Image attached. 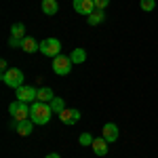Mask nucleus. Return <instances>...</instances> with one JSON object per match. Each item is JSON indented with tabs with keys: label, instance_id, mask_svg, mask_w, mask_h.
Masks as SVG:
<instances>
[{
	"label": "nucleus",
	"instance_id": "1",
	"mask_svg": "<svg viewBox=\"0 0 158 158\" xmlns=\"http://www.w3.org/2000/svg\"><path fill=\"white\" fill-rule=\"evenodd\" d=\"M32 112H30V118L34 124H47L51 120V114H53V110H51L49 103H42V101H34L32 106Z\"/></svg>",
	"mask_w": 158,
	"mask_h": 158
},
{
	"label": "nucleus",
	"instance_id": "2",
	"mask_svg": "<svg viewBox=\"0 0 158 158\" xmlns=\"http://www.w3.org/2000/svg\"><path fill=\"white\" fill-rule=\"evenodd\" d=\"M30 112H32V108H30L25 101H19V99L11 101V106H9V114L13 116V122H19V120L30 118Z\"/></svg>",
	"mask_w": 158,
	"mask_h": 158
},
{
	"label": "nucleus",
	"instance_id": "3",
	"mask_svg": "<svg viewBox=\"0 0 158 158\" xmlns=\"http://www.w3.org/2000/svg\"><path fill=\"white\" fill-rule=\"evenodd\" d=\"M2 82L11 89H19L23 86V72L19 68H9L6 72H2Z\"/></svg>",
	"mask_w": 158,
	"mask_h": 158
},
{
	"label": "nucleus",
	"instance_id": "4",
	"mask_svg": "<svg viewBox=\"0 0 158 158\" xmlns=\"http://www.w3.org/2000/svg\"><path fill=\"white\" fill-rule=\"evenodd\" d=\"M72 65L74 61L70 57H65V55H57V57H53V72L57 74V76H65V74L72 72Z\"/></svg>",
	"mask_w": 158,
	"mask_h": 158
},
{
	"label": "nucleus",
	"instance_id": "5",
	"mask_svg": "<svg viewBox=\"0 0 158 158\" xmlns=\"http://www.w3.org/2000/svg\"><path fill=\"white\" fill-rule=\"evenodd\" d=\"M40 53L47 57H57V55H61V42L57 38H47L40 42Z\"/></svg>",
	"mask_w": 158,
	"mask_h": 158
},
{
	"label": "nucleus",
	"instance_id": "6",
	"mask_svg": "<svg viewBox=\"0 0 158 158\" xmlns=\"http://www.w3.org/2000/svg\"><path fill=\"white\" fill-rule=\"evenodd\" d=\"M15 91H17V99H19V101L34 103V101L38 99V89H36V86L23 85V86H19V89H15Z\"/></svg>",
	"mask_w": 158,
	"mask_h": 158
},
{
	"label": "nucleus",
	"instance_id": "7",
	"mask_svg": "<svg viewBox=\"0 0 158 158\" xmlns=\"http://www.w3.org/2000/svg\"><path fill=\"white\" fill-rule=\"evenodd\" d=\"M74 11L80 13V15H85V17H89L91 13H95L97 9H95V2L93 0H74Z\"/></svg>",
	"mask_w": 158,
	"mask_h": 158
},
{
	"label": "nucleus",
	"instance_id": "8",
	"mask_svg": "<svg viewBox=\"0 0 158 158\" xmlns=\"http://www.w3.org/2000/svg\"><path fill=\"white\" fill-rule=\"evenodd\" d=\"M80 110H76V108H65L63 112L59 114V120L63 122V124H76V122L80 120Z\"/></svg>",
	"mask_w": 158,
	"mask_h": 158
},
{
	"label": "nucleus",
	"instance_id": "9",
	"mask_svg": "<svg viewBox=\"0 0 158 158\" xmlns=\"http://www.w3.org/2000/svg\"><path fill=\"white\" fill-rule=\"evenodd\" d=\"M13 127H15V131L21 135V137H27V135H32V131H34V122H32V118H25V120L15 122Z\"/></svg>",
	"mask_w": 158,
	"mask_h": 158
},
{
	"label": "nucleus",
	"instance_id": "10",
	"mask_svg": "<svg viewBox=\"0 0 158 158\" xmlns=\"http://www.w3.org/2000/svg\"><path fill=\"white\" fill-rule=\"evenodd\" d=\"M101 137H103L108 143H114V141L118 139V127H116L114 122H108V124L103 127V133H101Z\"/></svg>",
	"mask_w": 158,
	"mask_h": 158
},
{
	"label": "nucleus",
	"instance_id": "11",
	"mask_svg": "<svg viewBox=\"0 0 158 158\" xmlns=\"http://www.w3.org/2000/svg\"><path fill=\"white\" fill-rule=\"evenodd\" d=\"M91 148H93V152H95L97 156H106V154H108V141H106L103 137H95Z\"/></svg>",
	"mask_w": 158,
	"mask_h": 158
},
{
	"label": "nucleus",
	"instance_id": "12",
	"mask_svg": "<svg viewBox=\"0 0 158 158\" xmlns=\"http://www.w3.org/2000/svg\"><path fill=\"white\" fill-rule=\"evenodd\" d=\"M53 99H55V95H53V89H49V86H40V89H38V99H36V101L51 103Z\"/></svg>",
	"mask_w": 158,
	"mask_h": 158
},
{
	"label": "nucleus",
	"instance_id": "13",
	"mask_svg": "<svg viewBox=\"0 0 158 158\" xmlns=\"http://www.w3.org/2000/svg\"><path fill=\"white\" fill-rule=\"evenodd\" d=\"M40 6H42V13H44V15H49V17L59 11L57 0H42V4H40Z\"/></svg>",
	"mask_w": 158,
	"mask_h": 158
},
{
	"label": "nucleus",
	"instance_id": "14",
	"mask_svg": "<svg viewBox=\"0 0 158 158\" xmlns=\"http://www.w3.org/2000/svg\"><path fill=\"white\" fill-rule=\"evenodd\" d=\"M21 49L25 51V53H36V51H40V42H36L32 36H25L23 38V47Z\"/></svg>",
	"mask_w": 158,
	"mask_h": 158
},
{
	"label": "nucleus",
	"instance_id": "15",
	"mask_svg": "<svg viewBox=\"0 0 158 158\" xmlns=\"http://www.w3.org/2000/svg\"><path fill=\"white\" fill-rule=\"evenodd\" d=\"M103 19H106V13H103V11H95V13H91V15L86 17L89 25H99Z\"/></svg>",
	"mask_w": 158,
	"mask_h": 158
},
{
	"label": "nucleus",
	"instance_id": "16",
	"mask_svg": "<svg viewBox=\"0 0 158 158\" xmlns=\"http://www.w3.org/2000/svg\"><path fill=\"white\" fill-rule=\"evenodd\" d=\"M70 59H72L74 63H85V61H86V53H85V49H80V47H78V49H74V51H72V55H70Z\"/></svg>",
	"mask_w": 158,
	"mask_h": 158
},
{
	"label": "nucleus",
	"instance_id": "17",
	"mask_svg": "<svg viewBox=\"0 0 158 158\" xmlns=\"http://www.w3.org/2000/svg\"><path fill=\"white\" fill-rule=\"evenodd\" d=\"M49 106H51V110H53V114H61V112L65 110V101H63L61 97H55Z\"/></svg>",
	"mask_w": 158,
	"mask_h": 158
},
{
	"label": "nucleus",
	"instance_id": "18",
	"mask_svg": "<svg viewBox=\"0 0 158 158\" xmlns=\"http://www.w3.org/2000/svg\"><path fill=\"white\" fill-rule=\"evenodd\" d=\"M11 36L13 38H21V40H23V38H25V25L23 23H13Z\"/></svg>",
	"mask_w": 158,
	"mask_h": 158
},
{
	"label": "nucleus",
	"instance_id": "19",
	"mask_svg": "<svg viewBox=\"0 0 158 158\" xmlns=\"http://www.w3.org/2000/svg\"><path fill=\"white\" fill-rule=\"evenodd\" d=\"M139 6L143 9L146 13L154 11V6H156V0H139Z\"/></svg>",
	"mask_w": 158,
	"mask_h": 158
},
{
	"label": "nucleus",
	"instance_id": "20",
	"mask_svg": "<svg viewBox=\"0 0 158 158\" xmlns=\"http://www.w3.org/2000/svg\"><path fill=\"white\" fill-rule=\"evenodd\" d=\"M80 146H93V135L91 133H82L80 135Z\"/></svg>",
	"mask_w": 158,
	"mask_h": 158
},
{
	"label": "nucleus",
	"instance_id": "21",
	"mask_svg": "<svg viewBox=\"0 0 158 158\" xmlns=\"http://www.w3.org/2000/svg\"><path fill=\"white\" fill-rule=\"evenodd\" d=\"M9 47H13V49H21V47H23V40H21V38H13V36H11V40H9Z\"/></svg>",
	"mask_w": 158,
	"mask_h": 158
},
{
	"label": "nucleus",
	"instance_id": "22",
	"mask_svg": "<svg viewBox=\"0 0 158 158\" xmlns=\"http://www.w3.org/2000/svg\"><path fill=\"white\" fill-rule=\"evenodd\" d=\"M93 2H95V9L97 11H106L108 4H110V0H93Z\"/></svg>",
	"mask_w": 158,
	"mask_h": 158
},
{
	"label": "nucleus",
	"instance_id": "23",
	"mask_svg": "<svg viewBox=\"0 0 158 158\" xmlns=\"http://www.w3.org/2000/svg\"><path fill=\"white\" fill-rule=\"evenodd\" d=\"M0 68H2V72H6V70H9V65H6V61H4V59L0 61Z\"/></svg>",
	"mask_w": 158,
	"mask_h": 158
},
{
	"label": "nucleus",
	"instance_id": "24",
	"mask_svg": "<svg viewBox=\"0 0 158 158\" xmlns=\"http://www.w3.org/2000/svg\"><path fill=\"white\" fill-rule=\"evenodd\" d=\"M44 158H61V156H59V154H57V152H51V154H47V156H44Z\"/></svg>",
	"mask_w": 158,
	"mask_h": 158
}]
</instances>
